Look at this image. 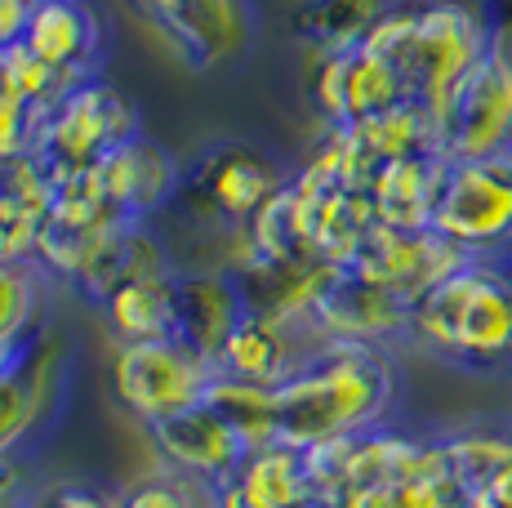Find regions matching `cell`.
Returning <instances> with one entry per match:
<instances>
[{
	"instance_id": "6da1fadb",
	"label": "cell",
	"mask_w": 512,
	"mask_h": 508,
	"mask_svg": "<svg viewBox=\"0 0 512 508\" xmlns=\"http://www.w3.org/2000/svg\"><path fill=\"white\" fill-rule=\"evenodd\" d=\"M397 402V361L374 344H321L294 379L277 388V442L294 451L343 442L388 424Z\"/></svg>"
},
{
	"instance_id": "7a4b0ae2",
	"label": "cell",
	"mask_w": 512,
	"mask_h": 508,
	"mask_svg": "<svg viewBox=\"0 0 512 508\" xmlns=\"http://www.w3.org/2000/svg\"><path fill=\"white\" fill-rule=\"evenodd\" d=\"M406 339L459 370L512 366V259H464L410 304Z\"/></svg>"
},
{
	"instance_id": "3957f363",
	"label": "cell",
	"mask_w": 512,
	"mask_h": 508,
	"mask_svg": "<svg viewBox=\"0 0 512 508\" xmlns=\"http://www.w3.org/2000/svg\"><path fill=\"white\" fill-rule=\"evenodd\" d=\"M490 45H495V32L486 14L455 0H423V5H392L370 27L361 50H370L397 72L410 103L437 107Z\"/></svg>"
},
{
	"instance_id": "277c9868",
	"label": "cell",
	"mask_w": 512,
	"mask_h": 508,
	"mask_svg": "<svg viewBox=\"0 0 512 508\" xmlns=\"http://www.w3.org/2000/svg\"><path fill=\"white\" fill-rule=\"evenodd\" d=\"M437 152L446 161H486L512 152V45L495 41L432 107Z\"/></svg>"
},
{
	"instance_id": "5b68a950",
	"label": "cell",
	"mask_w": 512,
	"mask_h": 508,
	"mask_svg": "<svg viewBox=\"0 0 512 508\" xmlns=\"http://www.w3.org/2000/svg\"><path fill=\"white\" fill-rule=\"evenodd\" d=\"M432 232L468 259H512V152L486 161H446Z\"/></svg>"
},
{
	"instance_id": "8992f818",
	"label": "cell",
	"mask_w": 512,
	"mask_h": 508,
	"mask_svg": "<svg viewBox=\"0 0 512 508\" xmlns=\"http://www.w3.org/2000/svg\"><path fill=\"white\" fill-rule=\"evenodd\" d=\"M112 397L125 415L143 428L192 410L205 402L219 366L210 357L192 353L183 339H152V344H116L112 353Z\"/></svg>"
},
{
	"instance_id": "52a82bcc",
	"label": "cell",
	"mask_w": 512,
	"mask_h": 508,
	"mask_svg": "<svg viewBox=\"0 0 512 508\" xmlns=\"http://www.w3.org/2000/svg\"><path fill=\"white\" fill-rule=\"evenodd\" d=\"M134 107L107 81L85 76L58 107L41 116L36 156L49 170H94L112 148L134 139Z\"/></svg>"
},
{
	"instance_id": "ba28073f",
	"label": "cell",
	"mask_w": 512,
	"mask_h": 508,
	"mask_svg": "<svg viewBox=\"0 0 512 508\" xmlns=\"http://www.w3.org/2000/svg\"><path fill=\"white\" fill-rule=\"evenodd\" d=\"M281 188V174L272 170L268 156H259L245 143H219V148L201 152L196 165L183 174V197L192 210L210 223L241 232L254 214L263 210Z\"/></svg>"
},
{
	"instance_id": "9c48e42d",
	"label": "cell",
	"mask_w": 512,
	"mask_h": 508,
	"mask_svg": "<svg viewBox=\"0 0 512 508\" xmlns=\"http://www.w3.org/2000/svg\"><path fill=\"white\" fill-rule=\"evenodd\" d=\"M464 259H468L464 250L450 246V241L441 237V232H432V228L410 232V228L374 223L343 268H352L357 277H366V281H379V286L397 290L401 299L415 304V299L428 295L437 281H446Z\"/></svg>"
},
{
	"instance_id": "30bf717a",
	"label": "cell",
	"mask_w": 512,
	"mask_h": 508,
	"mask_svg": "<svg viewBox=\"0 0 512 508\" xmlns=\"http://www.w3.org/2000/svg\"><path fill=\"white\" fill-rule=\"evenodd\" d=\"M312 103H317L326 130H352V125H366L410 99L401 90L397 72L383 58L352 45V50L317 58V67H312Z\"/></svg>"
},
{
	"instance_id": "8fae6325",
	"label": "cell",
	"mask_w": 512,
	"mask_h": 508,
	"mask_svg": "<svg viewBox=\"0 0 512 508\" xmlns=\"http://www.w3.org/2000/svg\"><path fill=\"white\" fill-rule=\"evenodd\" d=\"M312 330L330 344H374L388 348L392 339L410 335V299L379 281L357 277L352 268H339L326 295L312 308Z\"/></svg>"
},
{
	"instance_id": "7c38bea8",
	"label": "cell",
	"mask_w": 512,
	"mask_h": 508,
	"mask_svg": "<svg viewBox=\"0 0 512 508\" xmlns=\"http://www.w3.org/2000/svg\"><path fill=\"white\" fill-rule=\"evenodd\" d=\"M228 272L236 277L241 304L254 317H281V321H312V308L326 295V286L334 281L339 263L326 259H268L254 254L241 241L236 259L228 263Z\"/></svg>"
},
{
	"instance_id": "4fadbf2b",
	"label": "cell",
	"mask_w": 512,
	"mask_h": 508,
	"mask_svg": "<svg viewBox=\"0 0 512 508\" xmlns=\"http://www.w3.org/2000/svg\"><path fill=\"white\" fill-rule=\"evenodd\" d=\"M326 339L312 330V321H281V317H254L245 312L241 326L219 353V375L245 379L259 388H281L312 361V353Z\"/></svg>"
},
{
	"instance_id": "5bb4252c",
	"label": "cell",
	"mask_w": 512,
	"mask_h": 508,
	"mask_svg": "<svg viewBox=\"0 0 512 508\" xmlns=\"http://www.w3.org/2000/svg\"><path fill=\"white\" fill-rule=\"evenodd\" d=\"M152 27L196 72L236 58L254 32L250 0H174L165 14L152 18Z\"/></svg>"
},
{
	"instance_id": "9a60e30c",
	"label": "cell",
	"mask_w": 512,
	"mask_h": 508,
	"mask_svg": "<svg viewBox=\"0 0 512 508\" xmlns=\"http://www.w3.org/2000/svg\"><path fill=\"white\" fill-rule=\"evenodd\" d=\"M147 437H152L156 455L165 459L170 473H183L201 486H219L223 477H232L236 464L250 455L241 446V437H236L205 402L192 406V410H179V415L161 419V424H152Z\"/></svg>"
},
{
	"instance_id": "2e32d148",
	"label": "cell",
	"mask_w": 512,
	"mask_h": 508,
	"mask_svg": "<svg viewBox=\"0 0 512 508\" xmlns=\"http://www.w3.org/2000/svg\"><path fill=\"white\" fill-rule=\"evenodd\" d=\"M98 183H103L112 210L125 223H147L156 210H165L183 188L179 161L161 148V143L143 139H125L121 148H112L98 161Z\"/></svg>"
},
{
	"instance_id": "e0dca14e",
	"label": "cell",
	"mask_w": 512,
	"mask_h": 508,
	"mask_svg": "<svg viewBox=\"0 0 512 508\" xmlns=\"http://www.w3.org/2000/svg\"><path fill=\"white\" fill-rule=\"evenodd\" d=\"M290 188H294V201H299V228L308 250L317 259L343 268L352 259V250L361 246V237L374 228L370 192L339 188V183H312L303 174H294Z\"/></svg>"
},
{
	"instance_id": "ac0fdd59",
	"label": "cell",
	"mask_w": 512,
	"mask_h": 508,
	"mask_svg": "<svg viewBox=\"0 0 512 508\" xmlns=\"http://www.w3.org/2000/svg\"><path fill=\"white\" fill-rule=\"evenodd\" d=\"M241 317H245V304L228 268L179 272V339L192 353L210 357L219 366L223 344L241 326Z\"/></svg>"
},
{
	"instance_id": "d6986e66",
	"label": "cell",
	"mask_w": 512,
	"mask_h": 508,
	"mask_svg": "<svg viewBox=\"0 0 512 508\" xmlns=\"http://www.w3.org/2000/svg\"><path fill=\"white\" fill-rule=\"evenodd\" d=\"M441 174H446V156H441V152H423V156H401V161H388L370 179L374 223H388V228H410V232L432 228Z\"/></svg>"
},
{
	"instance_id": "ffe728a7",
	"label": "cell",
	"mask_w": 512,
	"mask_h": 508,
	"mask_svg": "<svg viewBox=\"0 0 512 508\" xmlns=\"http://www.w3.org/2000/svg\"><path fill=\"white\" fill-rule=\"evenodd\" d=\"M23 45L45 63L63 67V72L94 76L103 32H98V18L85 0H36Z\"/></svg>"
},
{
	"instance_id": "44dd1931",
	"label": "cell",
	"mask_w": 512,
	"mask_h": 508,
	"mask_svg": "<svg viewBox=\"0 0 512 508\" xmlns=\"http://www.w3.org/2000/svg\"><path fill=\"white\" fill-rule=\"evenodd\" d=\"M103 321L116 344H152L179 339V272H152L103 299Z\"/></svg>"
},
{
	"instance_id": "7402d4cb",
	"label": "cell",
	"mask_w": 512,
	"mask_h": 508,
	"mask_svg": "<svg viewBox=\"0 0 512 508\" xmlns=\"http://www.w3.org/2000/svg\"><path fill=\"white\" fill-rule=\"evenodd\" d=\"M170 250L156 237L147 223H121L112 237L103 241V250L94 254L90 272L76 281V295H85L90 304H103L112 290L130 286L139 277H152V272H170Z\"/></svg>"
},
{
	"instance_id": "603a6c76",
	"label": "cell",
	"mask_w": 512,
	"mask_h": 508,
	"mask_svg": "<svg viewBox=\"0 0 512 508\" xmlns=\"http://www.w3.org/2000/svg\"><path fill=\"white\" fill-rule=\"evenodd\" d=\"M392 9V0H299L290 14V32L312 54L352 50L370 36V27Z\"/></svg>"
},
{
	"instance_id": "cb8c5ba5",
	"label": "cell",
	"mask_w": 512,
	"mask_h": 508,
	"mask_svg": "<svg viewBox=\"0 0 512 508\" xmlns=\"http://www.w3.org/2000/svg\"><path fill=\"white\" fill-rule=\"evenodd\" d=\"M223 482H232L254 508H299L312 495L308 455L285 446V442L250 451L241 464H236V473L223 477Z\"/></svg>"
},
{
	"instance_id": "d4e9b609",
	"label": "cell",
	"mask_w": 512,
	"mask_h": 508,
	"mask_svg": "<svg viewBox=\"0 0 512 508\" xmlns=\"http://www.w3.org/2000/svg\"><path fill=\"white\" fill-rule=\"evenodd\" d=\"M441 459H446V473L464 486L468 495L486 491L490 482L512 468V424L508 428H490V424H468L459 433L437 437Z\"/></svg>"
},
{
	"instance_id": "484cf974",
	"label": "cell",
	"mask_w": 512,
	"mask_h": 508,
	"mask_svg": "<svg viewBox=\"0 0 512 508\" xmlns=\"http://www.w3.org/2000/svg\"><path fill=\"white\" fill-rule=\"evenodd\" d=\"M205 406L241 437L245 451H263L277 442V388H259L245 379L219 375L205 393Z\"/></svg>"
},
{
	"instance_id": "4316f807",
	"label": "cell",
	"mask_w": 512,
	"mask_h": 508,
	"mask_svg": "<svg viewBox=\"0 0 512 508\" xmlns=\"http://www.w3.org/2000/svg\"><path fill=\"white\" fill-rule=\"evenodd\" d=\"M121 228V223H116ZM116 228H94V223H67V219H49L41 223V237H36V268H49L54 277H63L67 286L90 272L94 254L103 250V241L112 237Z\"/></svg>"
},
{
	"instance_id": "83f0119b",
	"label": "cell",
	"mask_w": 512,
	"mask_h": 508,
	"mask_svg": "<svg viewBox=\"0 0 512 508\" xmlns=\"http://www.w3.org/2000/svg\"><path fill=\"white\" fill-rule=\"evenodd\" d=\"M245 246L254 254H268V259H317L303 241V228H299V201H294V188L281 183L277 197L263 205L250 223L241 228Z\"/></svg>"
},
{
	"instance_id": "f1b7e54d",
	"label": "cell",
	"mask_w": 512,
	"mask_h": 508,
	"mask_svg": "<svg viewBox=\"0 0 512 508\" xmlns=\"http://www.w3.org/2000/svg\"><path fill=\"white\" fill-rule=\"evenodd\" d=\"M41 321L36 263H0V348H27Z\"/></svg>"
},
{
	"instance_id": "f546056e",
	"label": "cell",
	"mask_w": 512,
	"mask_h": 508,
	"mask_svg": "<svg viewBox=\"0 0 512 508\" xmlns=\"http://www.w3.org/2000/svg\"><path fill=\"white\" fill-rule=\"evenodd\" d=\"M0 76H5L9 90H18L27 103L36 107V112H49V107H58L67 99V94L76 90V85L85 81V76L76 72H63V67L45 63V58H36L27 45H14V50L0 54Z\"/></svg>"
},
{
	"instance_id": "4dcf8cb0",
	"label": "cell",
	"mask_w": 512,
	"mask_h": 508,
	"mask_svg": "<svg viewBox=\"0 0 512 508\" xmlns=\"http://www.w3.org/2000/svg\"><path fill=\"white\" fill-rule=\"evenodd\" d=\"M116 500H121V508H210V486L165 468V473L130 482Z\"/></svg>"
},
{
	"instance_id": "1f68e13d",
	"label": "cell",
	"mask_w": 512,
	"mask_h": 508,
	"mask_svg": "<svg viewBox=\"0 0 512 508\" xmlns=\"http://www.w3.org/2000/svg\"><path fill=\"white\" fill-rule=\"evenodd\" d=\"M36 134H41V112L0 76V165L36 152Z\"/></svg>"
},
{
	"instance_id": "d6a6232c",
	"label": "cell",
	"mask_w": 512,
	"mask_h": 508,
	"mask_svg": "<svg viewBox=\"0 0 512 508\" xmlns=\"http://www.w3.org/2000/svg\"><path fill=\"white\" fill-rule=\"evenodd\" d=\"M27 508H121V500L90 482H49Z\"/></svg>"
},
{
	"instance_id": "836d02e7",
	"label": "cell",
	"mask_w": 512,
	"mask_h": 508,
	"mask_svg": "<svg viewBox=\"0 0 512 508\" xmlns=\"http://www.w3.org/2000/svg\"><path fill=\"white\" fill-rule=\"evenodd\" d=\"M343 508H415V504H410V482H383L343 495Z\"/></svg>"
},
{
	"instance_id": "e575fe53",
	"label": "cell",
	"mask_w": 512,
	"mask_h": 508,
	"mask_svg": "<svg viewBox=\"0 0 512 508\" xmlns=\"http://www.w3.org/2000/svg\"><path fill=\"white\" fill-rule=\"evenodd\" d=\"M27 18H32V0H0V54L23 45Z\"/></svg>"
},
{
	"instance_id": "d590c367",
	"label": "cell",
	"mask_w": 512,
	"mask_h": 508,
	"mask_svg": "<svg viewBox=\"0 0 512 508\" xmlns=\"http://www.w3.org/2000/svg\"><path fill=\"white\" fill-rule=\"evenodd\" d=\"M468 508H512V468L499 477V482H490L486 491L468 495Z\"/></svg>"
},
{
	"instance_id": "8d00e7d4",
	"label": "cell",
	"mask_w": 512,
	"mask_h": 508,
	"mask_svg": "<svg viewBox=\"0 0 512 508\" xmlns=\"http://www.w3.org/2000/svg\"><path fill=\"white\" fill-rule=\"evenodd\" d=\"M210 508H254V504L232 482H219V486H210Z\"/></svg>"
},
{
	"instance_id": "74e56055",
	"label": "cell",
	"mask_w": 512,
	"mask_h": 508,
	"mask_svg": "<svg viewBox=\"0 0 512 508\" xmlns=\"http://www.w3.org/2000/svg\"><path fill=\"white\" fill-rule=\"evenodd\" d=\"M139 5V14H147V18H156V14H165V9L174 5V0H134Z\"/></svg>"
},
{
	"instance_id": "f35d334b",
	"label": "cell",
	"mask_w": 512,
	"mask_h": 508,
	"mask_svg": "<svg viewBox=\"0 0 512 508\" xmlns=\"http://www.w3.org/2000/svg\"><path fill=\"white\" fill-rule=\"evenodd\" d=\"M18 353H23V348H0V375H5V370L14 366V361H18Z\"/></svg>"
},
{
	"instance_id": "ab89813d",
	"label": "cell",
	"mask_w": 512,
	"mask_h": 508,
	"mask_svg": "<svg viewBox=\"0 0 512 508\" xmlns=\"http://www.w3.org/2000/svg\"><path fill=\"white\" fill-rule=\"evenodd\" d=\"M32 5H36V0H32Z\"/></svg>"
}]
</instances>
